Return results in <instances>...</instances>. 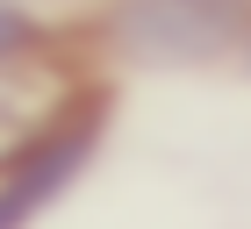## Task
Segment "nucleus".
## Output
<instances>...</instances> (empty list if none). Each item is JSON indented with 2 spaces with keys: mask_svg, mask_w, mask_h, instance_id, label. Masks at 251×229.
Returning a JSON list of instances; mask_svg holds the SVG:
<instances>
[{
  "mask_svg": "<svg viewBox=\"0 0 251 229\" xmlns=\"http://www.w3.org/2000/svg\"><path fill=\"white\" fill-rule=\"evenodd\" d=\"M244 57H251V36H244Z\"/></svg>",
  "mask_w": 251,
  "mask_h": 229,
  "instance_id": "nucleus-5",
  "label": "nucleus"
},
{
  "mask_svg": "<svg viewBox=\"0 0 251 229\" xmlns=\"http://www.w3.org/2000/svg\"><path fill=\"white\" fill-rule=\"evenodd\" d=\"M29 43H36V15L22 0H0V65H15Z\"/></svg>",
  "mask_w": 251,
  "mask_h": 229,
  "instance_id": "nucleus-3",
  "label": "nucleus"
},
{
  "mask_svg": "<svg viewBox=\"0 0 251 229\" xmlns=\"http://www.w3.org/2000/svg\"><path fill=\"white\" fill-rule=\"evenodd\" d=\"M108 36L136 65H215L244 50L251 36V0H115Z\"/></svg>",
  "mask_w": 251,
  "mask_h": 229,
  "instance_id": "nucleus-1",
  "label": "nucleus"
},
{
  "mask_svg": "<svg viewBox=\"0 0 251 229\" xmlns=\"http://www.w3.org/2000/svg\"><path fill=\"white\" fill-rule=\"evenodd\" d=\"M22 7H29V0H22ZM50 7H65V0H50Z\"/></svg>",
  "mask_w": 251,
  "mask_h": 229,
  "instance_id": "nucleus-4",
  "label": "nucleus"
},
{
  "mask_svg": "<svg viewBox=\"0 0 251 229\" xmlns=\"http://www.w3.org/2000/svg\"><path fill=\"white\" fill-rule=\"evenodd\" d=\"M100 114H108L100 93H65L58 108H50V122L22 143L15 165L0 172V229H29L79 179V165H86L94 143H100Z\"/></svg>",
  "mask_w": 251,
  "mask_h": 229,
  "instance_id": "nucleus-2",
  "label": "nucleus"
}]
</instances>
